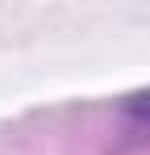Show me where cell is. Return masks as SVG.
I'll use <instances>...</instances> for the list:
<instances>
[{"label":"cell","mask_w":150,"mask_h":155,"mask_svg":"<svg viewBox=\"0 0 150 155\" xmlns=\"http://www.w3.org/2000/svg\"><path fill=\"white\" fill-rule=\"evenodd\" d=\"M121 113H125V122H129L133 130H150V92H133V97H125Z\"/></svg>","instance_id":"6da1fadb"}]
</instances>
